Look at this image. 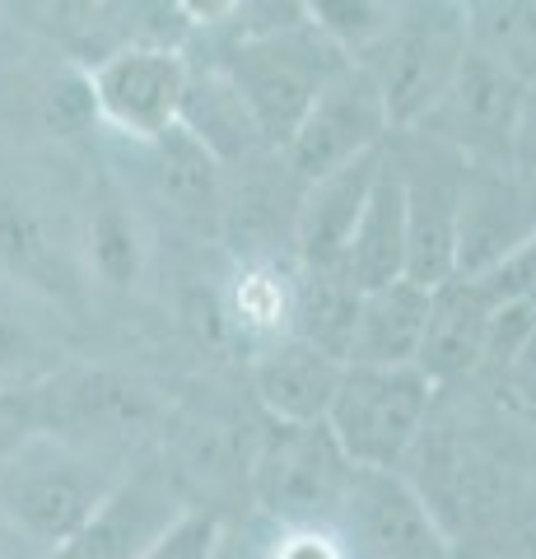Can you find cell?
<instances>
[{
	"mask_svg": "<svg viewBox=\"0 0 536 559\" xmlns=\"http://www.w3.org/2000/svg\"><path fill=\"white\" fill-rule=\"evenodd\" d=\"M490 326H495V304L480 294L476 280H466V275L443 280V285L429 289V322H425L415 369L434 382V388L466 378L486 364Z\"/></svg>",
	"mask_w": 536,
	"mask_h": 559,
	"instance_id": "2e32d148",
	"label": "cell"
},
{
	"mask_svg": "<svg viewBox=\"0 0 536 559\" xmlns=\"http://www.w3.org/2000/svg\"><path fill=\"white\" fill-rule=\"evenodd\" d=\"M345 280L369 294L392 280H406V201H402V173H396L392 150L383 145L365 215L355 224L350 252H345Z\"/></svg>",
	"mask_w": 536,
	"mask_h": 559,
	"instance_id": "d6986e66",
	"label": "cell"
},
{
	"mask_svg": "<svg viewBox=\"0 0 536 559\" xmlns=\"http://www.w3.org/2000/svg\"><path fill=\"white\" fill-rule=\"evenodd\" d=\"M378 159H383V150H373L365 159H355L350 168L303 187L299 210H294V252H299V271H345V252H350L355 224L365 215Z\"/></svg>",
	"mask_w": 536,
	"mask_h": 559,
	"instance_id": "9a60e30c",
	"label": "cell"
},
{
	"mask_svg": "<svg viewBox=\"0 0 536 559\" xmlns=\"http://www.w3.org/2000/svg\"><path fill=\"white\" fill-rule=\"evenodd\" d=\"M396 10L402 5H388V0H318V5H303L308 24H313L345 61H359L365 51L383 43V33L396 24Z\"/></svg>",
	"mask_w": 536,
	"mask_h": 559,
	"instance_id": "d4e9b609",
	"label": "cell"
},
{
	"mask_svg": "<svg viewBox=\"0 0 536 559\" xmlns=\"http://www.w3.org/2000/svg\"><path fill=\"white\" fill-rule=\"evenodd\" d=\"M0 559H14V555H10V546H5V540H0Z\"/></svg>",
	"mask_w": 536,
	"mask_h": 559,
	"instance_id": "1f68e13d",
	"label": "cell"
},
{
	"mask_svg": "<svg viewBox=\"0 0 536 559\" xmlns=\"http://www.w3.org/2000/svg\"><path fill=\"white\" fill-rule=\"evenodd\" d=\"M127 471L131 462L98 457L57 433L28 429L0 457V527L33 550L57 555L103 509Z\"/></svg>",
	"mask_w": 536,
	"mask_h": 559,
	"instance_id": "6da1fadb",
	"label": "cell"
},
{
	"mask_svg": "<svg viewBox=\"0 0 536 559\" xmlns=\"http://www.w3.org/2000/svg\"><path fill=\"white\" fill-rule=\"evenodd\" d=\"M466 47H472V5H402L383 43L350 66L369 75L396 135L415 131L434 112Z\"/></svg>",
	"mask_w": 536,
	"mask_h": 559,
	"instance_id": "3957f363",
	"label": "cell"
},
{
	"mask_svg": "<svg viewBox=\"0 0 536 559\" xmlns=\"http://www.w3.org/2000/svg\"><path fill=\"white\" fill-rule=\"evenodd\" d=\"M215 66L229 75L243 108L252 112L262 145L285 150L303 112L322 94V84L345 66V57L303 14V20H281L271 28L243 33L229 47V57H219Z\"/></svg>",
	"mask_w": 536,
	"mask_h": 559,
	"instance_id": "7a4b0ae2",
	"label": "cell"
},
{
	"mask_svg": "<svg viewBox=\"0 0 536 559\" xmlns=\"http://www.w3.org/2000/svg\"><path fill=\"white\" fill-rule=\"evenodd\" d=\"M392 140V121L378 90L359 66L345 61L332 80L322 84V94L313 98V108L303 112L299 131L285 145V168L303 187H313L332 173L350 168L355 159L383 150Z\"/></svg>",
	"mask_w": 536,
	"mask_h": 559,
	"instance_id": "30bf717a",
	"label": "cell"
},
{
	"mask_svg": "<svg viewBox=\"0 0 536 559\" xmlns=\"http://www.w3.org/2000/svg\"><path fill=\"white\" fill-rule=\"evenodd\" d=\"M509 168H513V173H517V178H523V182H536V84H527L523 112H517Z\"/></svg>",
	"mask_w": 536,
	"mask_h": 559,
	"instance_id": "f546056e",
	"label": "cell"
},
{
	"mask_svg": "<svg viewBox=\"0 0 536 559\" xmlns=\"http://www.w3.org/2000/svg\"><path fill=\"white\" fill-rule=\"evenodd\" d=\"M523 98L527 84L504 61H495L480 47H466L453 84L415 131L448 145L466 168H509Z\"/></svg>",
	"mask_w": 536,
	"mask_h": 559,
	"instance_id": "52a82bcc",
	"label": "cell"
},
{
	"mask_svg": "<svg viewBox=\"0 0 536 559\" xmlns=\"http://www.w3.org/2000/svg\"><path fill=\"white\" fill-rule=\"evenodd\" d=\"M359 289L345 280V271H294V312H289V336L318 345L322 355L345 364L350 345Z\"/></svg>",
	"mask_w": 536,
	"mask_h": 559,
	"instance_id": "603a6c76",
	"label": "cell"
},
{
	"mask_svg": "<svg viewBox=\"0 0 536 559\" xmlns=\"http://www.w3.org/2000/svg\"><path fill=\"white\" fill-rule=\"evenodd\" d=\"M289 312H294V275H285L275 261H248L229 294V322L262 349L289 336Z\"/></svg>",
	"mask_w": 536,
	"mask_h": 559,
	"instance_id": "cb8c5ba5",
	"label": "cell"
},
{
	"mask_svg": "<svg viewBox=\"0 0 536 559\" xmlns=\"http://www.w3.org/2000/svg\"><path fill=\"white\" fill-rule=\"evenodd\" d=\"M61 364L65 341L51 304L0 271V396H28L47 378H57Z\"/></svg>",
	"mask_w": 536,
	"mask_h": 559,
	"instance_id": "e0dca14e",
	"label": "cell"
},
{
	"mask_svg": "<svg viewBox=\"0 0 536 559\" xmlns=\"http://www.w3.org/2000/svg\"><path fill=\"white\" fill-rule=\"evenodd\" d=\"M336 532L350 559H453V540L439 513L396 471H355Z\"/></svg>",
	"mask_w": 536,
	"mask_h": 559,
	"instance_id": "9c48e42d",
	"label": "cell"
},
{
	"mask_svg": "<svg viewBox=\"0 0 536 559\" xmlns=\"http://www.w3.org/2000/svg\"><path fill=\"white\" fill-rule=\"evenodd\" d=\"M159 396L141 378L127 373H57L43 388L28 392L33 429L57 433V439L90 448L98 457L131 462L141 439H150L159 425Z\"/></svg>",
	"mask_w": 536,
	"mask_h": 559,
	"instance_id": "8992f818",
	"label": "cell"
},
{
	"mask_svg": "<svg viewBox=\"0 0 536 559\" xmlns=\"http://www.w3.org/2000/svg\"><path fill=\"white\" fill-rule=\"evenodd\" d=\"M154 154V168H159V191L164 201L178 210L187 224L196 229H219L224 219V168L215 164V154L192 140L182 127L164 131L154 145H145Z\"/></svg>",
	"mask_w": 536,
	"mask_h": 559,
	"instance_id": "44dd1931",
	"label": "cell"
},
{
	"mask_svg": "<svg viewBox=\"0 0 536 559\" xmlns=\"http://www.w3.org/2000/svg\"><path fill=\"white\" fill-rule=\"evenodd\" d=\"M434 382L420 369H350L326 406V433L355 471H396L434 411Z\"/></svg>",
	"mask_w": 536,
	"mask_h": 559,
	"instance_id": "277c9868",
	"label": "cell"
},
{
	"mask_svg": "<svg viewBox=\"0 0 536 559\" xmlns=\"http://www.w3.org/2000/svg\"><path fill=\"white\" fill-rule=\"evenodd\" d=\"M252 559H350L336 527H271Z\"/></svg>",
	"mask_w": 536,
	"mask_h": 559,
	"instance_id": "f1b7e54d",
	"label": "cell"
},
{
	"mask_svg": "<svg viewBox=\"0 0 536 559\" xmlns=\"http://www.w3.org/2000/svg\"><path fill=\"white\" fill-rule=\"evenodd\" d=\"M504 382H509V392L523 401V406L536 411V326L527 331V341L513 349V359L504 364Z\"/></svg>",
	"mask_w": 536,
	"mask_h": 559,
	"instance_id": "4dcf8cb0",
	"label": "cell"
},
{
	"mask_svg": "<svg viewBox=\"0 0 536 559\" xmlns=\"http://www.w3.org/2000/svg\"><path fill=\"white\" fill-rule=\"evenodd\" d=\"M406 201V280L434 289L453 280V242H457V197L466 164L448 145L420 131H396L388 140Z\"/></svg>",
	"mask_w": 536,
	"mask_h": 559,
	"instance_id": "ba28073f",
	"label": "cell"
},
{
	"mask_svg": "<svg viewBox=\"0 0 536 559\" xmlns=\"http://www.w3.org/2000/svg\"><path fill=\"white\" fill-rule=\"evenodd\" d=\"M350 476L326 425H271L248 462V489L271 527H336Z\"/></svg>",
	"mask_w": 536,
	"mask_h": 559,
	"instance_id": "5b68a950",
	"label": "cell"
},
{
	"mask_svg": "<svg viewBox=\"0 0 536 559\" xmlns=\"http://www.w3.org/2000/svg\"><path fill=\"white\" fill-rule=\"evenodd\" d=\"M345 364L299 336H281L252 355V396L271 425H322Z\"/></svg>",
	"mask_w": 536,
	"mask_h": 559,
	"instance_id": "5bb4252c",
	"label": "cell"
},
{
	"mask_svg": "<svg viewBox=\"0 0 536 559\" xmlns=\"http://www.w3.org/2000/svg\"><path fill=\"white\" fill-rule=\"evenodd\" d=\"M466 280H476L480 294H486L495 308H532L536 312V234L523 248H513L504 261H495L490 271L466 275Z\"/></svg>",
	"mask_w": 536,
	"mask_h": 559,
	"instance_id": "4316f807",
	"label": "cell"
},
{
	"mask_svg": "<svg viewBox=\"0 0 536 559\" xmlns=\"http://www.w3.org/2000/svg\"><path fill=\"white\" fill-rule=\"evenodd\" d=\"M472 47L504 61L523 84H536V5H476Z\"/></svg>",
	"mask_w": 536,
	"mask_h": 559,
	"instance_id": "484cf974",
	"label": "cell"
},
{
	"mask_svg": "<svg viewBox=\"0 0 536 559\" xmlns=\"http://www.w3.org/2000/svg\"><path fill=\"white\" fill-rule=\"evenodd\" d=\"M187 509L196 503L182 499L178 471L164 457H141L51 559H141Z\"/></svg>",
	"mask_w": 536,
	"mask_h": 559,
	"instance_id": "7c38bea8",
	"label": "cell"
},
{
	"mask_svg": "<svg viewBox=\"0 0 536 559\" xmlns=\"http://www.w3.org/2000/svg\"><path fill=\"white\" fill-rule=\"evenodd\" d=\"M187 90V61L182 51L168 43H131L98 57L90 70V94L94 117L108 131L135 140V145H154L164 131L178 127Z\"/></svg>",
	"mask_w": 536,
	"mask_h": 559,
	"instance_id": "8fae6325",
	"label": "cell"
},
{
	"mask_svg": "<svg viewBox=\"0 0 536 559\" xmlns=\"http://www.w3.org/2000/svg\"><path fill=\"white\" fill-rule=\"evenodd\" d=\"M84 248H90V271L103 285L131 289L145 271V229L131 210L127 191L103 178L90 197V224H84Z\"/></svg>",
	"mask_w": 536,
	"mask_h": 559,
	"instance_id": "7402d4cb",
	"label": "cell"
},
{
	"mask_svg": "<svg viewBox=\"0 0 536 559\" xmlns=\"http://www.w3.org/2000/svg\"><path fill=\"white\" fill-rule=\"evenodd\" d=\"M527 187H532V205H536V182H527Z\"/></svg>",
	"mask_w": 536,
	"mask_h": 559,
	"instance_id": "836d02e7",
	"label": "cell"
},
{
	"mask_svg": "<svg viewBox=\"0 0 536 559\" xmlns=\"http://www.w3.org/2000/svg\"><path fill=\"white\" fill-rule=\"evenodd\" d=\"M504 559H532V555H504Z\"/></svg>",
	"mask_w": 536,
	"mask_h": 559,
	"instance_id": "d6a6232c",
	"label": "cell"
},
{
	"mask_svg": "<svg viewBox=\"0 0 536 559\" xmlns=\"http://www.w3.org/2000/svg\"><path fill=\"white\" fill-rule=\"evenodd\" d=\"M224 546V522L211 509H187L141 559H215Z\"/></svg>",
	"mask_w": 536,
	"mask_h": 559,
	"instance_id": "83f0119b",
	"label": "cell"
},
{
	"mask_svg": "<svg viewBox=\"0 0 536 559\" xmlns=\"http://www.w3.org/2000/svg\"><path fill=\"white\" fill-rule=\"evenodd\" d=\"M178 127L201 140L215 154V164H238L252 159L262 150V135L252 127V112L243 108V98L229 84L219 66H187V90H182V108H178Z\"/></svg>",
	"mask_w": 536,
	"mask_h": 559,
	"instance_id": "ffe728a7",
	"label": "cell"
},
{
	"mask_svg": "<svg viewBox=\"0 0 536 559\" xmlns=\"http://www.w3.org/2000/svg\"><path fill=\"white\" fill-rule=\"evenodd\" d=\"M536 234L532 187L513 168H466L457 197L453 275H480Z\"/></svg>",
	"mask_w": 536,
	"mask_h": 559,
	"instance_id": "4fadbf2b",
	"label": "cell"
},
{
	"mask_svg": "<svg viewBox=\"0 0 536 559\" xmlns=\"http://www.w3.org/2000/svg\"><path fill=\"white\" fill-rule=\"evenodd\" d=\"M429 322V289L392 280L383 289L359 294L345 364L350 369H415Z\"/></svg>",
	"mask_w": 536,
	"mask_h": 559,
	"instance_id": "ac0fdd59",
	"label": "cell"
}]
</instances>
